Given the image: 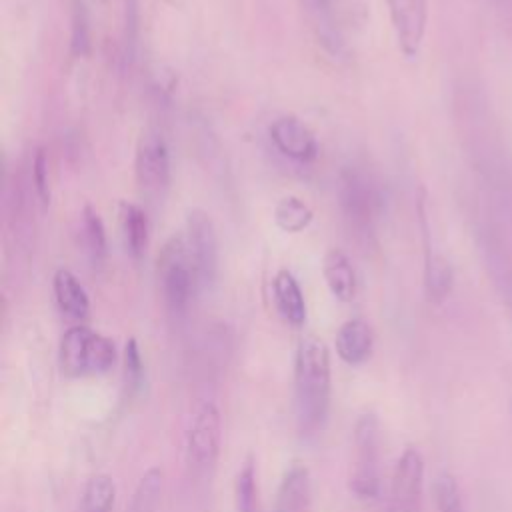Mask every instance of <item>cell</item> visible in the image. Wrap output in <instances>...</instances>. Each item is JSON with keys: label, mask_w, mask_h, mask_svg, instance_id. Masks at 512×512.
I'll list each match as a JSON object with an SVG mask.
<instances>
[{"label": "cell", "mask_w": 512, "mask_h": 512, "mask_svg": "<svg viewBox=\"0 0 512 512\" xmlns=\"http://www.w3.org/2000/svg\"><path fill=\"white\" fill-rule=\"evenodd\" d=\"M330 390L328 346L316 336H306L298 342L294 354V410L300 434L314 436L324 428L330 410Z\"/></svg>", "instance_id": "cell-1"}, {"label": "cell", "mask_w": 512, "mask_h": 512, "mask_svg": "<svg viewBox=\"0 0 512 512\" xmlns=\"http://www.w3.org/2000/svg\"><path fill=\"white\" fill-rule=\"evenodd\" d=\"M114 342L88 326H72L64 332L58 348L60 370L68 378L106 374L116 364Z\"/></svg>", "instance_id": "cell-2"}, {"label": "cell", "mask_w": 512, "mask_h": 512, "mask_svg": "<svg viewBox=\"0 0 512 512\" xmlns=\"http://www.w3.org/2000/svg\"><path fill=\"white\" fill-rule=\"evenodd\" d=\"M338 202L350 228L360 236L374 232L384 210V194L378 180L360 166H348L338 178Z\"/></svg>", "instance_id": "cell-3"}, {"label": "cell", "mask_w": 512, "mask_h": 512, "mask_svg": "<svg viewBox=\"0 0 512 512\" xmlns=\"http://www.w3.org/2000/svg\"><path fill=\"white\" fill-rule=\"evenodd\" d=\"M158 276L168 308L174 312H184L192 294L200 290L184 236L174 234L162 246L158 254Z\"/></svg>", "instance_id": "cell-4"}, {"label": "cell", "mask_w": 512, "mask_h": 512, "mask_svg": "<svg viewBox=\"0 0 512 512\" xmlns=\"http://www.w3.org/2000/svg\"><path fill=\"white\" fill-rule=\"evenodd\" d=\"M356 462L350 474V490L364 500H374L380 494V468H378V446L380 430L378 420L372 412L362 414L354 426Z\"/></svg>", "instance_id": "cell-5"}, {"label": "cell", "mask_w": 512, "mask_h": 512, "mask_svg": "<svg viewBox=\"0 0 512 512\" xmlns=\"http://www.w3.org/2000/svg\"><path fill=\"white\" fill-rule=\"evenodd\" d=\"M222 418L214 402L206 400L196 406L186 428V460L188 464L204 472L212 468L220 454Z\"/></svg>", "instance_id": "cell-6"}, {"label": "cell", "mask_w": 512, "mask_h": 512, "mask_svg": "<svg viewBox=\"0 0 512 512\" xmlns=\"http://www.w3.org/2000/svg\"><path fill=\"white\" fill-rule=\"evenodd\" d=\"M184 240L194 262L198 288H210L218 274V236L212 218L204 210L194 208L188 212Z\"/></svg>", "instance_id": "cell-7"}, {"label": "cell", "mask_w": 512, "mask_h": 512, "mask_svg": "<svg viewBox=\"0 0 512 512\" xmlns=\"http://www.w3.org/2000/svg\"><path fill=\"white\" fill-rule=\"evenodd\" d=\"M134 176L146 194L162 192L170 182V152L158 130H144L134 156Z\"/></svg>", "instance_id": "cell-8"}, {"label": "cell", "mask_w": 512, "mask_h": 512, "mask_svg": "<svg viewBox=\"0 0 512 512\" xmlns=\"http://www.w3.org/2000/svg\"><path fill=\"white\" fill-rule=\"evenodd\" d=\"M386 6L400 52L416 58L428 28V0H386Z\"/></svg>", "instance_id": "cell-9"}, {"label": "cell", "mask_w": 512, "mask_h": 512, "mask_svg": "<svg viewBox=\"0 0 512 512\" xmlns=\"http://www.w3.org/2000/svg\"><path fill=\"white\" fill-rule=\"evenodd\" d=\"M424 482V460L416 448H406L394 468L390 482V510L416 512Z\"/></svg>", "instance_id": "cell-10"}, {"label": "cell", "mask_w": 512, "mask_h": 512, "mask_svg": "<svg viewBox=\"0 0 512 512\" xmlns=\"http://www.w3.org/2000/svg\"><path fill=\"white\" fill-rule=\"evenodd\" d=\"M268 136L274 148L294 162L306 164L318 156L320 148L314 132L296 116H278L268 126Z\"/></svg>", "instance_id": "cell-11"}, {"label": "cell", "mask_w": 512, "mask_h": 512, "mask_svg": "<svg viewBox=\"0 0 512 512\" xmlns=\"http://www.w3.org/2000/svg\"><path fill=\"white\" fill-rule=\"evenodd\" d=\"M422 218V230H424V246H426V254H424V290L426 296L440 304L448 298V294L452 292L454 286V270L450 266V262L446 260V256H442L440 252L434 250L432 246V238L428 232V222H426V214L420 212Z\"/></svg>", "instance_id": "cell-12"}, {"label": "cell", "mask_w": 512, "mask_h": 512, "mask_svg": "<svg viewBox=\"0 0 512 512\" xmlns=\"http://www.w3.org/2000/svg\"><path fill=\"white\" fill-rule=\"evenodd\" d=\"M312 500L310 472L304 464H292L276 490L274 512H308Z\"/></svg>", "instance_id": "cell-13"}, {"label": "cell", "mask_w": 512, "mask_h": 512, "mask_svg": "<svg viewBox=\"0 0 512 512\" xmlns=\"http://www.w3.org/2000/svg\"><path fill=\"white\" fill-rule=\"evenodd\" d=\"M334 346H336V354L342 362H346L350 366H358V364L366 362L372 354V348H374L372 328L368 326V322H364L360 318L346 320L336 332Z\"/></svg>", "instance_id": "cell-14"}, {"label": "cell", "mask_w": 512, "mask_h": 512, "mask_svg": "<svg viewBox=\"0 0 512 512\" xmlns=\"http://www.w3.org/2000/svg\"><path fill=\"white\" fill-rule=\"evenodd\" d=\"M272 296L280 316L292 324L302 326L306 322L304 292L290 270H278L272 278Z\"/></svg>", "instance_id": "cell-15"}, {"label": "cell", "mask_w": 512, "mask_h": 512, "mask_svg": "<svg viewBox=\"0 0 512 512\" xmlns=\"http://www.w3.org/2000/svg\"><path fill=\"white\" fill-rule=\"evenodd\" d=\"M322 276L330 294L340 302H350L356 296V272L348 254L340 248H330L322 260Z\"/></svg>", "instance_id": "cell-16"}, {"label": "cell", "mask_w": 512, "mask_h": 512, "mask_svg": "<svg viewBox=\"0 0 512 512\" xmlns=\"http://www.w3.org/2000/svg\"><path fill=\"white\" fill-rule=\"evenodd\" d=\"M52 292L58 308L74 318V320H84L90 314V298L80 284V280L68 270V268H58L52 278Z\"/></svg>", "instance_id": "cell-17"}, {"label": "cell", "mask_w": 512, "mask_h": 512, "mask_svg": "<svg viewBox=\"0 0 512 512\" xmlns=\"http://www.w3.org/2000/svg\"><path fill=\"white\" fill-rule=\"evenodd\" d=\"M80 248L92 266H102L108 256L106 228L100 214L86 204L80 218Z\"/></svg>", "instance_id": "cell-18"}, {"label": "cell", "mask_w": 512, "mask_h": 512, "mask_svg": "<svg viewBox=\"0 0 512 512\" xmlns=\"http://www.w3.org/2000/svg\"><path fill=\"white\" fill-rule=\"evenodd\" d=\"M118 216L126 250L134 260H140L148 246V216L140 206L132 202H120Z\"/></svg>", "instance_id": "cell-19"}, {"label": "cell", "mask_w": 512, "mask_h": 512, "mask_svg": "<svg viewBox=\"0 0 512 512\" xmlns=\"http://www.w3.org/2000/svg\"><path fill=\"white\" fill-rule=\"evenodd\" d=\"M302 6L316 28L320 42L336 54L342 48V38L338 34V26L334 20L332 0H302Z\"/></svg>", "instance_id": "cell-20"}, {"label": "cell", "mask_w": 512, "mask_h": 512, "mask_svg": "<svg viewBox=\"0 0 512 512\" xmlns=\"http://www.w3.org/2000/svg\"><path fill=\"white\" fill-rule=\"evenodd\" d=\"M312 220V208L298 196H284L274 206V222L286 234L304 232Z\"/></svg>", "instance_id": "cell-21"}, {"label": "cell", "mask_w": 512, "mask_h": 512, "mask_svg": "<svg viewBox=\"0 0 512 512\" xmlns=\"http://www.w3.org/2000/svg\"><path fill=\"white\" fill-rule=\"evenodd\" d=\"M116 502V484L108 474H94L82 490V512H112Z\"/></svg>", "instance_id": "cell-22"}, {"label": "cell", "mask_w": 512, "mask_h": 512, "mask_svg": "<svg viewBox=\"0 0 512 512\" xmlns=\"http://www.w3.org/2000/svg\"><path fill=\"white\" fill-rule=\"evenodd\" d=\"M162 494V470L148 468L138 480L126 512H156Z\"/></svg>", "instance_id": "cell-23"}, {"label": "cell", "mask_w": 512, "mask_h": 512, "mask_svg": "<svg viewBox=\"0 0 512 512\" xmlns=\"http://www.w3.org/2000/svg\"><path fill=\"white\" fill-rule=\"evenodd\" d=\"M234 498H236V512H260L256 468L250 458L242 464V468L236 474Z\"/></svg>", "instance_id": "cell-24"}, {"label": "cell", "mask_w": 512, "mask_h": 512, "mask_svg": "<svg viewBox=\"0 0 512 512\" xmlns=\"http://www.w3.org/2000/svg\"><path fill=\"white\" fill-rule=\"evenodd\" d=\"M124 386L130 396L138 394L144 386V362L136 338H128L124 344Z\"/></svg>", "instance_id": "cell-25"}, {"label": "cell", "mask_w": 512, "mask_h": 512, "mask_svg": "<svg viewBox=\"0 0 512 512\" xmlns=\"http://www.w3.org/2000/svg\"><path fill=\"white\" fill-rule=\"evenodd\" d=\"M434 500L438 512H464L462 496L452 474L442 472L434 482Z\"/></svg>", "instance_id": "cell-26"}, {"label": "cell", "mask_w": 512, "mask_h": 512, "mask_svg": "<svg viewBox=\"0 0 512 512\" xmlns=\"http://www.w3.org/2000/svg\"><path fill=\"white\" fill-rule=\"evenodd\" d=\"M70 48L74 56H84L90 48V28H88V14L86 6L76 0L74 10H72V40Z\"/></svg>", "instance_id": "cell-27"}, {"label": "cell", "mask_w": 512, "mask_h": 512, "mask_svg": "<svg viewBox=\"0 0 512 512\" xmlns=\"http://www.w3.org/2000/svg\"><path fill=\"white\" fill-rule=\"evenodd\" d=\"M32 184H34V194L42 208L50 204V178H48V158L44 150H38L34 160H32Z\"/></svg>", "instance_id": "cell-28"}, {"label": "cell", "mask_w": 512, "mask_h": 512, "mask_svg": "<svg viewBox=\"0 0 512 512\" xmlns=\"http://www.w3.org/2000/svg\"><path fill=\"white\" fill-rule=\"evenodd\" d=\"M136 0H126V44H134V34H136Z\"/></svg>", "instance_id": "cell-29"}]
</instances>
